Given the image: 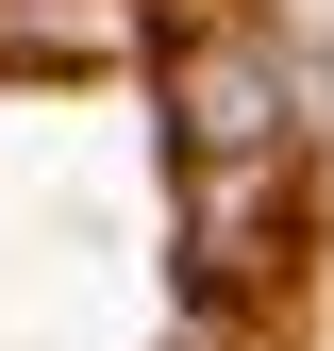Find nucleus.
<instances>
[{"instance_id":"f257e3e1","label":"nucleus","mask_w":334,"mask_h":351,"mask_svg":"<svg viewBox=\"0 0 334 351\" xmlns=\"http://www.w3.org/2000/svg\"><path fill=\"white\" fill-rule=\"evenodd\" d=\"M284 151V67L218 34V51L184 67V184H201V268H234V184Z\"/></svg>"}]
</instances>
